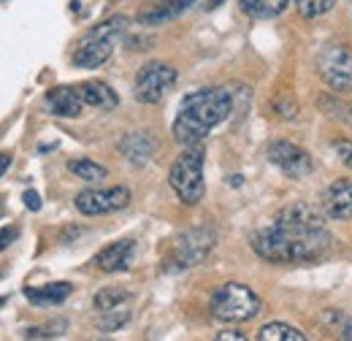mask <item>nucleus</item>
I'll return each instance as SVG.
<instances>
[{"mask_svg":"<svg viewBox=\"0 0 352 341\" xmlns=\"http://www.w3.org/2000/svg\"><path fill=\"white\" fill-rule=\"evenodd\" d=\"M11 160H14V157H11L8 152H0V176L11 168Z\"/></svg>","mask_w":352,"mask_h":341,"instance_id":"obj_31","label":"nucleus"},{"mask_svg":"<svg viewBox=\"0 0 352 341\" xmlns=\"http://www.w3.org/2000/svg\"><path fill=\"white\" fill-rule=\"evenodd\" d=\"M333 239L317 209L309 204H287L265 228L252 233V250L265 263L296 265L328 255Z\"/></svg>","mask_w":352,"mask_h":341,"instance_id":"obj_1","label":"nucleus"},{"mask_svg":"<svg viewBox=\"0 0 352 341\" xmlns=\"http://www.w3.org/2000/svg\"><path fill=\"white\" fill-rule=\"evenodd\" d=\"M125 28H128V19L125 16H109L106 22L95 25L89 33L82 36V41L76 46L71 63L76 68H100L114 54V46L122 38Z\"/></svg>","mask_w":352,"mask_h":341,"instance_id":"obj_3","label":"nucleus"},{"mask_svg":"<svg viewBox=\"0 0 352 341\" xmlns=\"http://www.w3.org/2000/svg\"><path fill=\"white\" fill-rule=\"evenodd\" d=\"M222 3H225V0H204V6H206L209 11H212V8H220Z\"/></svg>","mask_w":352,"mask_h":341,"instance_id":"obj_32","label":"nucleus"},{"mask_svg":"<svg viewBox=\"0 0 352 341\" xmlns=\"http://www.w3.org/2000/svg\"><path fill=\"white\" fill-rule=\"evenodd\" d=\"M63 331H65V322L60 320V322H49L44 328H30L25 336H28V339H54V336H60Z\"/></svg>","mask_w":352,"mask_h":341,"instance_id":"obj_24","label":"nucleus"},{"mask_svg":"<svg viewBox=\"0 0 352 341\" xmlns=\"http://www.w3.org/2000/svg\"><path fill=\"white\" fill-rule=\"evenodd\" d=\"M233 111V92L228 87H206L187 95L174 120V138L184 146L201 144Z\"/></svg>","mask_w":352,"mask_h":341,"instance_id":"obj_2","label":"nucleus"},{"mask_svg":"<svg viewBox=\"0 0 352 341\" xmlns=\"http://www.w3.org/2000/svg\"><path fill=\"white\" fill-rule=\"evenodd\" d=\"M74 293V285L71 282H52L44 287H28L25 290V298L36 306H57Z\"/></svg>","mask_w":352,"mask_h":341,"instance_id":"obj_17","label":"nucleus"},{"mask_svg":"<svg viewBox=\"0 0 352 341\" xmlns=\"http://www.w3.org/2000/svg\"><path fill=\"white\" fill-rule=\"evenodd\" d=\"M117 149L122 152V157L128 163H133V166H146L152 160V155H155V141H152L149 133L138 130V133L122 135V141L117 144Z\"/></svg>","mask_w":352,"mask_h":341,"instance_id":"obj_15","label":"nucleus"},{"mask_svg":"<svg viewBox=\"0 0 352 341\" xmlns=\"http://www.w3.org/2000/svg\"><path fill=\"white\" fill-rule=\"evenodd\" d=\"M317 74L333 92H352V46L325 43L317 57Z\"/></svg>","mask_w":352,"mask_h":341,"instance_id":"obj_7","label":"nucleus"},{"mask_svg":"<svg viewBox=\"0 0 352 341\" xmlns=\"http://www.w3.org/2000/svg\"><path fill=\"white\" fill-rule=\"evenodd\" d=\"M198 3L204 0H152L141 14H138V22L146 25V28H155V25H166L176 16L187 14L190 8H195Z\"/></svg>","mask_w":352,"mask_h":341,"instance_id":"obj_11","label":"nucleus"},{"mask_svg":"<svg viewBox=\"0 0 352 341\" xmlns=\"http://www.w3.org/2000/svg\"><path fill=\"white\" fill-rule=\"evenodd\" d=\"M103 317L98 320V328L100 331H117V328H122L128 320H131V314L128 311H120V309H111V311H100Z\"/></svg>","mask_w":352,"mask_h":341,"instance_id":"obj_23","label":"nucleus"},{"mask_svg":"<svg viewBox=\"0 0 352 341\" xmlns=\"http://www.w3.org/2000/svg\"><path fill=\"white\" fill-rule=\"evenodd\" d=\"M22 201H25V206H28L30 212H38V209H41V198H38V192H36V190H25Z\"/></svg>","mask_w":352,"mask_h":341,"instance_id":"obj_28","label":"nucleus"},{"mask_svg":"<svg viewBox=\"0 0 352 341\" xmlns=\"http://www.w3.org/2000/svg\"><path fill=\"white\" fill-rule=\"evenodd\" d=\"M325 214L331 219H352V182L350 179H336L322 198Z\"/></svg>","mask_w":352,"mask_h":341,"instance_id":"obj_14","label":"nucleus"},{"mask_svg":"<svg viewBox=\"0 0 352 341\" xmlns=\"http://www.w3.org/2000/svg\"><path fill=\"white\" fill-rule=\"evenodd\" d=\"M214 244H217V233L209 225H195V228L182 230L176 236L174 250H171L168 271H184V268H192V265L204 263L212 255Z\"/></svg>","mask_w":352,"mask_h":341,"instance_id":"obj_6","label":"nucleus"},{"mask_svg":"<svg viewBox=\"0 0 352 341\" xmlns=\"http://www.w3.org/2000/svg\"><path fill=\"white\" fill-rule=\"evenodd\" d=\"M168 184L176 192V198L184 206H195L204 198V146L192 144L187 146L179 157L174 160V166L168 170Z\"/></svg>","mask_w":352,"mask_h":341,"instance_id":"obj_4","label":"nucleus"},{"mask_svg":"<svg viewBox=\"0 0 352 341\" xmlns=\"http://www.w3.org/2000/svg\"><path fill=\"white\" fill-rule=\"evenodd\" d=\"M333 152L339 155V160H342L347 168H352V141H347V138H336V141H333Z\"/></svg>","mask_w":352,"mask_h":341,"instance_id":"obj_25","label":"nucleus"},{"mask_svg":"<svg viewBox=\"0 0 352 341\" xmlns=\"http://www.w3.org/2000/svg\"><path fill=\"white\" fill-rule=\"evenodd\" d=\"M128 298H131V296H128V290H122V287H103V290L95 293L92 303H95L98 311H111V309H120Z\"/></svg>","mask_w":352,"mask_h":341,"instance_id":"obj_20","label":"nucleus"},{"mask_svg":"<svg viewBox=\"0 0 352 341\" xmlns=\"http://www.w3.org/2000/svg\"><path fill=\"white\" fill-rule=\"evenodd\" d=\"M225 339H239V341H244L247 336H244V333H239V331H222V333H217V341H225Z\"/></svg>","mask_w":352,"mask_h":341,"instance_id":"obj_30","label":"nucleus"},{"mask_svg":"<svg viewBox=\"0 0 352 341\" xmlns=\"http://www.w3.org/2000/svg\"><path fill=\"white\" fill-rule=\"evenodd\" d=\"M290 0H241V11L252 19H274L285 14Z\"/></svg>","mask_w":352,"mask_h":341,"instance_id":"obj_18","label":"nucleus"},{"mask_svg":"<svg viewBox=\"0 0 352 341\" xmlns=\"http://www.w3.org/2000/svg\"><path fill=\"white\" fill-rule=\"evenodd\" d=\"M274 109H276L285 120H293V117L298 114V103H296V100H287V98H285V100H276V106H274Z\"/></svg>","mask_w":352,"mask_h":341,"instance_id":"obj_26","label":"nucleus"},{"mask_svg":"<svg viewBox=\"0 0 352 341\" xmlns=\"http://www.w3.org/2000/svg\"><path fill=\"white\" fill-rule=\"evenodd\" d=\"M76 89H79V95H82L85 106H92V109H98V111H114V109L120 106L117 92L106 85V82L87 79V82H82Z\"/></svg>","mask_w":352,"mask_h":341,"instance_id":"obj_16","label":"nucleus"},{"mask_svg":"<svg viewBox=\"0 0 352 341\" xmlns=\"http://www.w3.org/2000/svg\"><path fill=\"white\" fill-rule=\"evenodd\" d=\"M328 320H331L336 328H339V325L344 328V339H352V322H347V320H344L342 314H336V311H328Z\"/></svg>","mask_w":352,"mask_h":341,"instance_id":"obj_27","label":"nucleus"},{"mask_svg":"<svg viewBox=\"0 0 352 341\" xmlns=\"http://www.w3.org/2000/svg\"><path fill=\"white\" fill-rule=\"evenodd\" d=\"M307 336L287 322H268L258 331V341H304Z\"/></svg>","mask_w":352,"mask_h":341,"instance_id":"obj_19","label":"nucleus"},{"mask_svg":"<svg viewBox=\"0 0 352 341\" xmlns=\"http://www.w3.org/2000/svg\"><path fill=\"white\" fill-rule=\"evenodd\" d=\"M6 300H8V298H6V296H3V298H0V306H3V303H6Z\"/></svg>","mask_w":352,"mask_h":341,"instance_id":"obj_33","label":"nucleus"},{"mask_svg":"<svg viewBox=\"0 0 352 341\" xmlns=\"http://www.w3.org/2000/svg\"><path fill=\"white\" fill-rule=\"evenodd\" d=\"M209 309H212V317L220 322H247L261 314V298L247 285L228 282L212 293Z\"/></svg>","mask_w":352,"mask_h":341,"instance_id":"obj_5","label":"nucleus"},{"mask_svg":"<svg viewBox=\"0 0 352 341\" xmlns=\"http://www.w3.org/2000/svg\"><path fill=\"white\" fill-rule=\"evenodd\" d=\"M46 109L54 117L76 120V117H82L85 100H82V95H79L76 87H54V89L46 92Z\"/></svg>","mask_w":352,"mask_h":341,"instance_id":"obj_13","label":"nucleus"},{"mask_svg":"<svg viewBox=\"0 0 352 341\" xmlns=\"http://www.w3.org/2000/svg\"><path fill=\"white\" fill-rule=\"evenodd\" d=\"M133 255H135V241L133 239H122L109 244L106 250H100L95 255V265L103 274H122L133 265Z\"/></svg>","mask_w":352,"mask_h":341,"instance_id":"obj_12","label":"nucleus"},{"mask_svg":"<svg viewBox=\"0 0 352 341\" xmlns=\"http://www.w3.org/2000/svg\"><path fill=\"white\" fill-rule=\"evenodd\" d=\"M68 168H71V173H76L79 179H85V182H103V179L109 176V170L103 168L100 163H95V160H87V157L71 160V163H68Z\"/></svg>","mask_w":352,"mask_h":341,"instance_id":"obj_21","label":"nucleus"},{"mask_svg":"<svg viewBox=\"0 0 352 341\" xmlns=\"http://www.w3.org/2000/svg\"><path fill=\"white\" fill-rule=\"evenodd\" d=\"M176 79H179V74H176L174 65L160 63V60H152V63H146V65L138 68L135 82H133V95H135L138 103L155 106V103H160L171 92Z\"/></svg>","mask_w":352,"mask_h":341,"instance_id":"obj_8","label":"nucleus"},{"mask_svg":"<svg viewBox=\"0 0 352 341\" xmlns=\"http://www.w3.org/2000/svg\"><path fill=\"white\" fill-rule=\"evenodd\" d=\"M336 3H339V0H296V8H298V14H301L304 19H320V16H325Z\"/></svg>","mask_w":352,"mask_h":341,"instance_id":"obj_22","label":"nucleus"},{"mask_svg":"<svg viewBox=\"0 0 352 341\" xmlns=\"http://www.w3.org/2000/svg\"><path fill=\"white\" fill-rule=\"evenodd\" d=\"M16 236H19V230H16V228H3V230H0V252H3L8 244H14V241H16Z\"/></svg>","mask_w":352,"mask_h":341,"instance_id":"obj_29","label":"nucleus"},{"mask_svg":"<svg viewBox=\"0 0 352 341\" xmlns=\"http://www.w3.org/2000/svg\"><path fill=\"white\" fill-rule=\"evenodd\" d=\"M265 157H268L271 166H276V168L282 170L285 176H290V179H301V176L311 173V157H309V152L301 149V146H296L293 141H285V138L271 141L268 149H265Z\"/></svg>","mask_w":352,"mask_h":341,"instance_id":"obj_10","label":"nucleus"},{"mask_svg":"<svg viewBox=\"0 0 352 341\" xmlns=\"http://www.w3.org/2000/svg\"><path fill=\"white\" fill-rule=\"evenodd\" d=\"M76 209L87 217H100V214L122 212L131 204V190L117 184V187H106V190H82L74 198Z\"/></svg>","mask_w":352,"mask_h":341,"instance_id":"obj_9","label":"nucleus"}]
</instances>
